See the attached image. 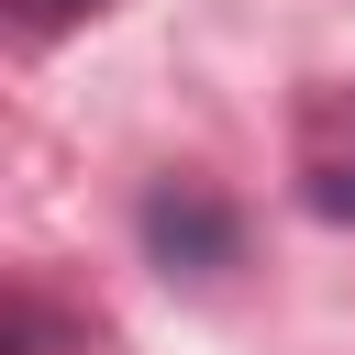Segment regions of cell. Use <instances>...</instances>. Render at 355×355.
<instances>
[{
    "mask_svg": "<svg viewBox=\"0 0 355 355\" xmlns=\"http://www.w3.org/2000/svg\"><path fill=\"white\" fill-rule=\"evenodd\" d=\"M133 233H144V266H155L166 288H233V266H244V200L211 189L200 166L144 178Z\"/></svg>",
    "mask_w": 355,
    "mask_h": 355,
    "instance_id": "6da1fadb",
    "label": "cell"
},
{
    "mask_svg": "<svg viewBox=\"0 0 355 355\" xmlns=\"http://www.w3.org/2000/svg\"><path fill=\"white\" fill-rule=\"evenodd\" d=\"M111 0H11V33L22 44H55V33H78V22H100Z\"/></svg>",
    "mask_w": 355,
    "mask_h": 355,
    "instance_id": "7a4b0ae2",
    "label": "cell"
},
{
    "mask_svg": "<svg viewBox=\"0 0 355 355\" xmlns=\"http://www.w3.org/2000/svg\"><path fill=\"white\" fill-rule=\"evenodd\" d=\"M300 200H311V211H322V222H355V155H322V166H311V189H300Z\"/></svg>",
    "mask_w": 355,
    "mask_h": 355,
    "instance_id": "3957f363",
    "label": "cell"
},
{
    "mask_svg": "<svg viewBox=\"0 0 355 355\" xmlns=\"http://www.w3.org/2000/svg\"><path fill=\"white\" fill-rule=\"evenodd\" d=\"M11 355H55V311L33 288H11Z\"/></svg>",
    "mask_w": 355,
    "mask_h": 355,
    "instance_id": "277c9868",
    "label": "cell"
}]
</instances>
